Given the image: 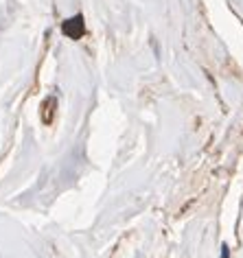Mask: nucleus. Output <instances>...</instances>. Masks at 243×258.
Here are the masks:
<instances>
[{"label": "nucleus", "instance_id": "1", "mask_svg": "<svg viewBox=\"0 0 243 258\" xmlns=\"http://www.w3.org/2000/svg\"><path fill=\"white\" fill-rule=\"evenodd\" d=\"M62 31H64V35H68L70 39H79V37H84L86 35V22H84V16H75V17H68L66 22H64V26H62Z\"/></svg>", "mask_w": 243, "mask_h": 258}, {"label": "nucleus", "instance_id": "2", "mask_svg": "<svg viewBox=\"0 0 243 258\" xmlns=\"http://www.w3.org/2000/svg\"><path fill=\"white\" fill-rule=\"evenodd\" d=\"M55 109H57V99L55 96H46L44 103H42V122L44 125H51L55 118Z\"/></svg>", "mask_w": 243, "mask_h": 258}, {"label": "nucleus", "instance_id": "3", "mask_svg": "<svg viewBox=\"0 0 243 258\" xmlns=\"http://www.w3.org/2000/svg\"><path fill=\"white\" fill-rule=\"evenodd\" d=\"M228 256H230L228 245H221V258H228Z\"/></svg>", "mask_w": 243, "mask_h": 258}]
</instances>
